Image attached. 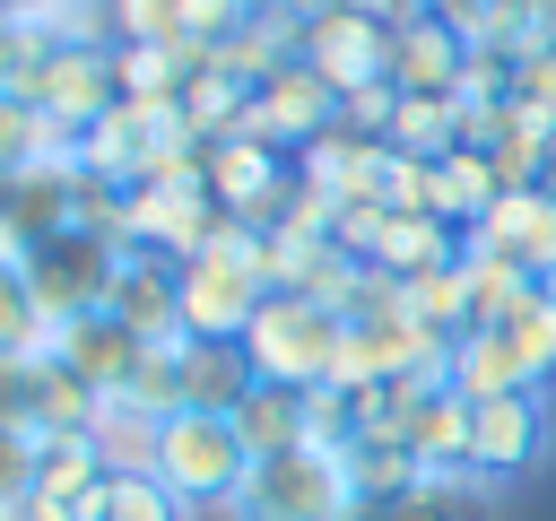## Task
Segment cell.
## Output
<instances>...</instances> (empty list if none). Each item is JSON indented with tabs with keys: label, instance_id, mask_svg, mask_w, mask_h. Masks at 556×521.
<instances>
[{
	"label": "cell",
	"instance_id": "1",
	"mask_svg": "<svg viewBox=\"0 0 556 521\" xmlns=\"http://www.w3.org/2000/svg\"><path fill=\"white\" fill-rule=\"evenodd\" d=\"M339 339H348V313L313 304V295H261L252 330H243V356L261 382H287V391H313L339 373Z\"/></svg>",
	"mask_w": 556,
	"mask_h": 521
},
{
	"label": "cell",
	"instance_id": "2",
	"mask_svg": "<svg viewBox=\"0 0 556 521\" xmlns=\"http://www.w3.org/2000/svg\"><path fill=\"white\" fill-rule=\"evenodd\" d=\"M156 478H165V495L174 504H226L235 512V495H243V478H252V452H243V434H235V417H208V408H174L165 425H156Z\"/></svg>",
	"mask_w": 556,
	"mask_h": 521
},
{
	"label": "cell",
	"instance_id": "3",
	"mask_svg": "<svg viewBox=\"0 0 556 521\" xmlns=\"http://www.w3.org/2000/svg\"><path fill=\"white\" fill-rule=\"evenodd\" d=\"M122 252H130V243H113V234H87V226H61V234H43V243L26 252V287H35L43 321L61 330V321H87V313H104Z\"/></svg>",
	"mask_w": 556,
	"mask_h": 521
},
{
	"label": "cell",
	"instance_id": "4",
	"mask_svg": "<svg viewBox=\"0 0 556 521\" xmlns=\"http://www.w3.org/2000/svg\"><path fill=\"white\" fill-rule=\"evenodd\" d=\"M348 469L313 443L278 452V460H252L243 495H235V521H348Z\"/></svg>",
	"mask_w": 556,
	"mask_h": 521
},
{
	"label": "cell",
	"instance_id": "5",
	"mask_svg": "<svg viewBox=\"0 0 556 521\" xmlns=\"http://www.w3.org/2000/svg\"><path fill=\"white\" fill-rule=\"evenodd\" d=\"M208 200L243 226H278L287 200H295V156L269 148V139H208Z\"/></svg>",
	"mask_w": 556,
	"mask_h": 521
},
{
	"label": "cell",
	"instance_id": "6",
	"mask_svg": "<svg viewBox=\"0 0 556 521\" xmlns=\"http://www.w3.org/2000/svg\"><path fill=\"white\" fill-rule=\"evenodd\" d=\"M295 61H304L313 78H330L339 96H356V87L391 78V17H365V9H321V17H304Z\"/></svg>",
	"mask_w": 556,
	"mask_h": 521
},
{
	"label": "cell",
	"instance_id": "7",
	"mask_svg": "<svg viewBox=\"0 0 556 521\" xmlns=\"http://www.w3.org/2000/svg\"><path fill=\"white\" fill-rule=\"evenodd\" d=\"M321 130H339V87L313 78L304 61H287L278 78H261L252 104H243V139H269V148H287V156H304Z\"/></svg>",
	"mask_w": 556,
	"mask_h": 521
},
{
	"label": "cell",
	"instance_id": "8",
	"mask_svg": "<svg viewBox=\"0 0 556 521\" xmlns=\"http://www.w3.org/2000/svg\"><path fill=\"white\" fill-rule=\"evenodd\" d=\"M460 252H495V260H513L521 278H547V269H556V182H513V191H495V208L460 234Z\"/></svg>",
	"mask_w": 556,
	"mask_h": 521
},
{
	"label": "cell",
	"instance_id": "9",
	"mask_svg": "<svg viewBox=\"0 0 556 521\" xmlns=\"http://www.w3.org/2000/svg\"><path fill=\"white\" fill-rule=\"evenodd\" d=\"M539 452H547V399H539V391L469 399V478L504 486V478L539 469Z\"/></svg>",
	"mask_w": 556,
	"mask_h": 521
},
{
	"label": "cell",
	"instance_id": "10",
	"mask_svg": "<svg viewBox=\"0 0 556 521\" xmlns=\"http://www.w3.org/2000/svg\"><path fill=\"white\" fill-rule=\"evenodd\" d=\"M174 278H182V330H191V339H243L252 313H261V295H269V287L252 278V260H217V252L182 260Z\"/></svg>",
	"mask_w": 556,
	"mask_h": 521
},
{
	"label": "cell",
	"instance_id": "11",
	"mask_svg": "<svg viewBox=\"0 0 556 521\" xmlns=\"http://www.w3.org/2000/svg\"><path fill=\"white\" fill-rule=\"evenodd\" d=\"M182 260H165V252H122V269H113V295H104V313L139 339V347H156V339H182V278H174Z\"/></svg>",
	"mask_w": 556,
	"mask_h": 521
},
{
	"label": "cell",
	"instance_id": "12",
	"mask_svg": "<svg viewBox=\"0 0 556 521\" xmlns=\"http://www.w3.org/2000/svg\"><path fill=\"white\" fill-rule=\"evenodd\" d=\"M460 69H469V43L434 9L391 26V87L400 96H460Z\"/></svg>",
	"mask_w": 556,
	"mask_h": 521
},
{
	"label": "cell",
	"instance_id": "13",
	"mask_svg": "<svg viewBox=\"0 0 556 521\" xmlns=\"http://www.w3.org/2000/svg\"><path fill=\"white\" fill-rule=\"evenodd\" d=\"M261 373H252V356H243V339H174V391H182V408H208V417H235L243 408V391H252Z\"/></svg>",
	"mask_w": 556,
	"mask_h": 521
},
{
	"label": "cell",
	"instance_id": "14",
	"mask_svg": "<svg viewBox=\"0 0 556 521\" xmlns=\"http://www.w3.org/2000/svg\"><path fill=\"white\" fill-rule=\"evenodd\" d=\"M43 356H61L87 391H104V399H122L130 391V373H139V339L113 321V313H87V321H61L52 330V347Z\"/></svg>",
	"mask_w": 556,
	"mask_h": 521
},
{
	"label": "cell",
	"instance_id": "15",
	"mask_svg": "<svg viewBox=\"0 0 556 521\" xmlns=\"http://www.w3.org/2000/svg\"><path fill=\"white\" fill-rule=\"evenodd\" d=\"M348 521H486V478H417L400 495H356Z\"/></svg>",
	"mask_w": 556,
	"mask_h": 521
},
{
	"label": "cell",
	"instance_id": "16",
	"mask_svg": "<svg viewBox=\"0 0 556 521\" xmlns=\"http://www.w3.org/2000/svg\"><path fill=\"white\" fill-rule=\"evenodd\" d=\"M443 382H452L460 399L539 391V382H530V365H521V347H513L504 330H460V339H452V356H443Z\"/></svg>",
	"mask_w": 556,
	"mask_h": 521
},
{
	"label": "cell",
	"instance_id": "17",
	"mask_svg": "<svg viewBox=\"0 0 556 521\" xmlns=\"http://www.w3.org/2000/svg\"><path fill=\"white\" fill-rule=\"evenodd\" d=\"M408 452H417L434 478H469V399H460L452 382L426 391V408H417V425H408Z\"/></svg>",
	"mask_w": 556,
	"mask_h": 521
},
{
	"label": "cell",
	"instance_id": "18",
	"mask_svg": "<svg viewBox=\"0 0 556 521\" xmlns=\"http://www.w3.org/2000/svg\"><path fill=\"white\" fill-rule=\"evenodd\" d=\"M495 191H504V174H495L486 148H443V156H434V208H443L460 234L495 208Z\"/></svg>",
	"mask_w": 556,
	"mask_h": 521
},
{
	"label": "cell",
	"instance_id": "19",
	"mask_svg": "<svg viewBox=\"0 0 556 521\" xmlns=\"http://www.w3.org/2000/svg\"><path fill=\"white\" fill-rule=\"evenodd\" d=\"M235 434H243L252 460L295 452V443H304V391H287V382H252L243 408H235Z\"/></svg>",
	"mask_w": 556,
	"mask_h": 521
},
{
	"label": "cell",
	"instance_id": "20",
	"mask_svg": "<svg viewBox=\"0 0 556 521\" xmlns=\"http://www.w3.org/2000/svg\"><path fill=\"white\" fill-rule=\"evenodd\" d=\"M156 425H165V417H148L139 399H104L87 434H96L104 469H156Z\"/></svg>",
	"mask_w": 556,
	"mask_h": 521
},
{
	"label": "cell",
	"instance_id": "21",
	"mask_svg": "<svg viewBox=\"0 0 556 521\" xmlns=\"http://www.w3.org/2000/svg\"><path fill=\"white\" fill-rule=\"evenodd\" d=\"M391 148H400V156H443V148H460V96H400Z\"/></svg>",
	"mask_w": 556,
	"mask_h": 521
},
{
	"label": "cell",
	"instance_id": "22",
	"mask_svg": "<svg viewBox=\"0 0 556 521\" xmlns=\"http://www.w3.org/2000/svg\"><path fill=\"white\" fill-rule=\"evenodd\" d=\"M182 512H191V504H174L156 469H113V478L96 486V512H87V521H182Z\"/></svg>",
	"mask_w": 556,
	"mask_h": 521
},
{
	"label": "cell",
	"instance_id": "23",
	"mask_svg": "<svg viewBox=\"0 0 556 521\" xmlns=\"http://www.w3.org/2000/svg\"><path fill=\"white\" fill-rule=\"evenodd\" d=\"M43 399H52V356H0V425L9 434H43Z\"/></svg>",
	"mask_w": 556,
	"mask_h": 521
},
{
	"label": "cell",
	"instance_id": "24",
	"mask_svg": "<svg viewBox=\"0 0 556 521\" xmlns=\"http://www.w3.org/2000/svg\"><path fill=\"white\" fill-rule=\"evenodd\" d=\"M400 304H408V313H417L426 330L460 339V330H469V278H460V260H443V269L408 278V287H400Z\"/></svg>",
	"mask_w": 556,
	"mask_h": 521
},
{
	"label": "cell",
	"instance_id": "25",
	"mask_svg": "<svg viewBox=\"0 0 556 521\" xmlns=\"http://www.w3.org/2000/svg\"><path fill=\"white\" fill-rule=\"evenodd\" d=\"M348 495H400V486H417V478H434L408 443H348Z\"/></svg>",
	"mask_w": 556,
	"mask_h": 521
},
{
	"label": "cell",
	"instance_id": "26",
	"mask_svg": "<svg viewBox=\"0 0 556 521\" xmlns=\"http://www.w3.org/2000/svg\"><path fill=\"white\" fill-rule=\"evenodd\" d=\"M35 347H52V321L26 287V260H0V356H35Z\"/></svg>",
	"mask_w": 556,
	"mask_h": 521
},
{
	"label": "cell",
	"instance_id": "27",
	"mask_svg": "<svg viewBox=\"0 0 556 521\" xmlns=\"http://www.w3.org/2000/svg\"><path fill=\"white\" fill-rule=\"evenodd\" d=\"M304 443L330 452V460H348V443H356V391L313 382V391H304Z\"/></svg>",
	"mask_w": 556,
	"mask_h": 521
},
{
	"label": "cell",
	"instance_id": "28",
	"mask_svg": "<svg viewBox=\"0 0 556 521\" xmlns=\"http://www.w3.org/2000/svg\"><path fill=\"white\" fill-rule=\"evenodd\" d=\"M504 339L521 347V365H530V382L547 391V382H556V295L539 287V295H530V304H521V313L504 321Z\"/></svg>",
	"mask_w": 556,
	"mask_h": 521
},
{
	"label": "cell",
	"instance_id": "29",
	"mask_svg": "<svg viewBox=\"0 0 556 521\" xmlns=\"http://www.w3.org/2000/svg\"><path fill=\"white\" fill-rule=\"evenodd\" d=\"M113 43H182V0H104Z\"/></svg>",
	"mask_w": 556,
	"mask_h": 521
},
{
	"label": "cell",
	"instance_id": "30",
	"mask_svg": "<svg viewBox=\"0 0 556 521\" xmlns=\"http://www.w3.org/2000/svg\"><path fill=\"white\" fill-rule=\"evenodd\" d=\"M513 104H521V113H539V122H556V35H547V43H530V52L513 61Z\"/></svg>",
	"mask_w": 556,
	"mask_h": 521
},
{
	"label": "cell",
	"instance_id": "31",
	"mask_svg": "<svg viewBox=\"0 0 556 521\" xmlns=\"http://www.w3.org/2000/svg\"><path fill=\"white\" fill-rule=\"evenodd\" d=\"M391 113H400V87H391V78L339 96V130H356V139H391Z\"/></svg>",
	"mask_w": 556,
	"mask_h": 521
},
{
	"label": "cell",
	"instance_id": "32",
	"mask_svg": "<svg viewBox=\"0 0 556 521\" xmlns=\"http://www.w3.org/2000/svg\"><path fill=\"white\" fill-rule=\"evenodd\" d=\"M252 17H261V0H182V43H226Z\"/></svg>",
	"mask_w": 556,
	"mask_h": 521
},
{
	"label": "cell",
	"instance_id": "33",
	"mask_svg": "<svg viewBox=\"0 0 556 521\" xmlns=\"http://www.w3.org/2000/svg\"><path fill=\"white\" fill-rule=\"evenodd\" d=\"M26 495H35V434L0 425V512H17Z\"/></svg>",
	"mask_w": 556,
	"mask_h": 521
},
{
	"label": "cell",
	"instance_id": "34",
	"mask_svg": "<svg viewBox=\"0 0 556 521\" xmlns=\"http://www.w3.org/2000/svg\"><path fill=\"white\" fill-rule=\"evenodd\" d=\"M261 9H269V17H295V26H304V17H321L330 0H261Z\"/></svg>",
	"mask_w": 556,
	"mask_h": 521
},
{
	"label": "cell",
	"instance_id": "35",
	"mask_svg": "<svg viewBox=\"0 0 556 521\" xmlns=\"http://www.w3.org/2000/svg\"><path fill=\"white\" fill-rule=\"evenodd\" d=\"M530 17H539V26H547V35H556V0H530Z\"/></svg>",
	"mask_w": 556,
	"mask_h": 521
},
{
	"label": "cell",
	"instance_id": "36",
	"mask_svg": "<svg viewBox=\"0 0 556 521\" xmlns=\"http://www.w3.org/2000/svg\"><path fill=\"white\" fill-rule=\"evenodd\" d=\"M17 9H35V0H0V17H17Z\"/></svg>",
	"mask_w": 556,
	"mask_h": 521
},
{
	"label": "cell",
	"instance_id": "37",
	"mask_svg": "<svg viewBox=\"0 0 556 521\" xmlns=\"http://www.w3.org/2000/svg\"><path fill=\"white\" fill-rule=\"evenodd\" d=\"M539 287H547V295H556V269H547V278H539Z\"/></svg>",
	"mask_w": 556,
	"mask_h": 521
},
{
	"label": "cell",
	"instance_id": "38",
	"mask_svg": "<svg viewBox=\"0 0 556 521\" xmlns=\"http://www.w3.org/2000/svg\"><path fill=\"white\" fill-rule=\"evenodd\" d=\"M0 521H17V512H0Z\"/></svg>",
	"mask_w": 556,
	"mask_h": 521
}]
</instances>
